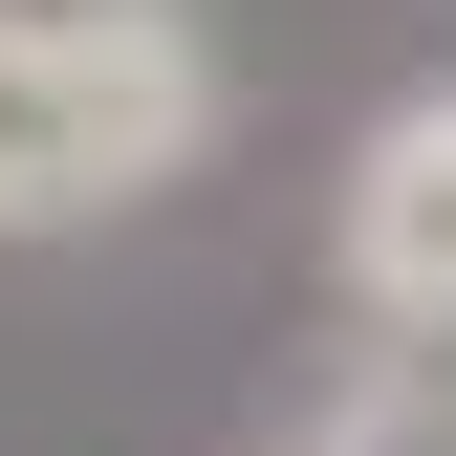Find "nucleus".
Instances as JSON below:
<instances>
[{"mask_svg": "<svg viewBox=\"0 0 456 456\" xmlns=\"http://www.w3.org/2000/svg\"><path fill=\"white\" fill-rule=\"evenodd\" d=\"M240 131L196 0H0V240H109Z\"/></svg>", "mask_w": 456, "mask_h": 456, "instance_id": "f257e3e1", "label": "nucleus"}, {"mask_svg": "<svg viewBox=\"0 0 456 456\" xmlns=\"http://www.w3.org/2000/svg\"><path fill=\"white\" fill-rule=\"evenodd\" d=\"M326 282L391 348H456V87H391L326 175Z\"/></svg>", "mask_w": 456, "mask_h": 456, "instance_id": "f03ea898", "label": "nucleus"}, {"mask_svg": "<svg viewBox=\"0 0 456 456\" xmlns=\"http://www.w3.org/2000/svg\"><path fill=\"white\" fill-rule=\"evenodd\" d=\"M326 456H370V435H326Z\"/></svg>", "mask_w": 456, "mask_h": 456, "instance_id": "7ed1b4c3", "label": "nucleus"}]
</instances>
